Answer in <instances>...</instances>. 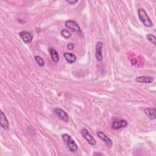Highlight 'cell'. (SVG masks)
<instances>
[{
    "instance_id": "cell-1",
    "label": "cell",
    "mask_w": 156,
    "mask_h": 156,
    "mask_svg": "<svg viewBox=\"0 0 156 156\" xmlns=\"http://www.w3.org/2000/svg\"><path fill=\"white\" fill-rule=\"evenodd\" d=\"M138 14L140 20L146 27H151L153 26V23L148 15L146 11L143 9H139L138 10Z\"/></svg>"
},
{
    "instance_id": "cell-2",
    "label": "cell",
    "mask_w": 156,
    "mask_h": 156,
    "mask_svg": "<svg viewBox=\"0 0 156 156\" xmlns=\"http://www.w3.org/2000/svg\"><path fill=\"white\" fill-rule=\"evenodd\" d=\"M62 139L71 152H75L77 151L78 146L70 135L67 134H64L62 135Z\"/></svg>"
},
{
    "instance_id": "cell-3",
    "label": "cell",
    "mask_w": 156,
    "mask_h": 156,
    "mask_svg": "<svg viewBox=\"0 0 156 156\" xmlns=\"http://www.w3.org/2000/svg\"><path fill=\"white\" fill-rule=\"evenodd\" d=\"M65 26L78 34H81V29L78 24L73 20H68L65 23Z\"/></svg>"
},
{
    "instance_id": "cell-4",
    "label": "cell",
    "mask_w": 156,
    "mask_h": 156,
    "mask_svg": "<svg viewBox=\"0 0 156 156\" xmlns=\"http://www.w3.org/2000/svg\"><path fill=\"white\" fill-rule=\"evenodd\" d=\"M81 135L84 137V138L88 141V143L91 145H95L96 143V140L95 138L88 132V131L86 129H83L81 131Z\"/></svg>"
},
{
    "instance_id": "cell-5",
    "label": "cell",
    "mask_w": 156,
    "mask_h": 156,
    "mask_svg": "<svg viewBox=\"0 0 156 156\" xmlns=\"http://www.w3.org/2000/svg\"><path fill=\"white\" fill-rule=\"evenodd\" d=\"M102 47H103V43L101 41H98L96 43L95 57L98 61H101L103 59V56L102 54Z\"/></svg>"
},
{
    "instance_id": "cell-6",
    "label": "cell",
    "mask_w": 156,
    "mask_h": 156,
    "mask_svg": "<svg viewBox=\"0 0 156 156\" xmlns=\"http://www.w3.org/2000/svg\"><path fill=\"white\" fill-rule=\"evenodd\" d=\"M55 114H56V115L63 121L65 122V123H68L69 121V116L68 115V114L62 109L58 108L56 109L55 110Z\"/></svg>"
},
{
    "instance_id": "cell-7",
    "label": "cell",
    "mask_w": 156,
    "mask_h": 156,
    "mask_svg": "<svg viewBox=\"0 0 156 156\" xmlns=\"http://www.w3.org/2000/svg\"><path fill=\"white\" fill-rule=\"evenodd\" d=\"M19 35L25 43H30L32 41L33 36L29 32L22 31L19 33Z\"/></svg>"
},
{
    "instance_id": "cell-8",
    "label": "cell",
    "mask_w": 156,
    "mask_h": 156,
    "mask_svg": "<svg viewBox=\"0 0 156 156\" xmlns=\"http://www.w3.org/2000/svg\"><path fill=\"white\" fill-rule=\"evenodd\" d=\"M127 126H128L127 121L124 120H121L113 121L112 124V128L114 130H118L121 128H124L127 127Z\"/></svg>"
},
{
    "instance_id": "cell-9",
    "label": "cell",
    "mask_w": 156,
    "mask_h": 156,
    "mask_svg": "<svg viewBox=\"0 0 156 156\" xmlns=\"http://www.w3.org/2000/svg\"><path fill=\"white\" fill-rule=\"evenodd\" d=\"M97 135L99 137V138H100L102 141H105V143L109 147H112L113 145V141L112 140L108 137L107 136L105 133H103L101 131H98L97 132Z\"/></svg>"
},
{
    "instance_id": "cell-10",
    "label": "cell",
    "mask_w": 156,
    "mask_h": 156,
    "mask_svg": "<svg viewBox=\"0 0 156 156\" xmlns=\"http://www.w3.org/2000/svg\"><path fill=\"white\" fill-rule=\"evenodd\" d=\"M154 79L151 77L149 76H138L135 79V81L138 83H143V84H151L153 82Z\"/></svg>"
},
{
    "instance_id": "cell-11",
    "label": "cell",
    "mask_w": 156,
    "mask_h": 156,
    "mask_svg": "<svg viewBox=\"0 0 156 156\" xmlns=\"http://www.w3.org/2000/svg\"><path fill=\"white\" fill-rule=\"evenodd\" d=\"M64 56L65 60L67 61V62L70 64L75 63L77 59L76 56L71 53H65L64 54Z\"/></svg>"
},
{
    "instance_id": "cell-12",
    "label": "cell",
    "mask_w": 156,
    "mask_h": 156,
    "mask_svg": "<svg viewBox=\"0 0 156 156\" xmlns=\"http://www.w3.org/2000/svg\"><path fill=\"white\" fill-rule=\"evenodd\" d=\"M145 114L148 116V117L152 120H154L156 118V110L155 109H151V108H146L144 111Z\"/></svg>"
},
{
    "instance_id": "cell-13",
    "label": "cell",
    "mask_w": 156,
    "mask_h": 156,
    "mask_svg": "<svg viewBox=\"0 0 156 156\" xmlns=\"http://www.w3.org/2000/svg\"><path fill=\"white\" fill-rule=\"evenodd\" d=\"M0 123H1V126L4 129L8 130L9 129L8 120L3 112H1V120H0Z\"/></svg>"
},
{
    "instance_id": "cell-14",
    "label": "cell",
    "mask_w": 156,
    "mask_h": 156,
    "mask_svg": "<svg viewBox=\"0 0 156 156\" xmlns=\"http://www.w3.org/2000/svg\"><path fill=\"white\" fill-rule=\"evenodd\" d=\"M49 53L51 57L52 60H53L55 62H58L59 61V56L58 51L54 48H50L49 49Z\"/></svg>"
},
{
    "instance_id": "cell-15",
    "label": "cell",
    "mask_w": 156,
    "mask_h": 156,
    "mask_svg": "<svg viewBox=\"0 0 156 156\" xmlns=\"http://www.w3.org/2000/svg\"><path fill=\"white\" fill-rule=\"evenodd\" d=\"M146 38L150 43H152L154 46L156 45V38L153 34H147L146 35Z\"/></svg>"
},
{
    "instance_id": "cell-16",
    "label": "cell",
    "mask_w": 156,
    "mask_h": 156,
    "mask_svg": "<svg viewBox=\"0 0 156 156\" xmlns=\"http://www.w3.org/2000/svg\"><path fill=\"white\" fill-rule=\"evenodd\" d=\"M61 34L65 38H69L71 35V32L68 29H64L61 31Z\"/></svg>"
},
{
    "instance_id": "cell-17",
    "label": "cell",
    "mask_w": 156,
    "mask_h": 156,
    "mask_svg": "<svg viewBox=\"0 0 156 156\" xmlns=\"http://www.w3.org/2000/svg\"><path fill=\"white\" fill-rule=\"evenodd\" d=\"M35 60L36 62L37 63V64H38L40 67H42L44 66L45 62H44L43 59H42L41 57H40V56H35Z\"/></svg>"
},
{
    "instance_id": "cell-18",
    "label": "cell",
    "mask_w": 156,
    "mask_h": 156,
    "mask_svg": "<svg viewBox=\"0 0 156 156\" xmlns=\"http://www.w3.org/2000/svg\"><path fill=\"white\" fill-rule=\"evenodd\" d=\"M66 2L68 3V4L71 5H75V4H76V3L78 2V1H77V0H76V1H73V0H70V1H68V0H67Z\"/></svg>"
},
{
    "instance_id": "cell-19",
    "label": "cell",
    "mask_w": 156,
    "mask_h": 156,
    "mask_svg": "<svg viewBox=\"0 0 156 156\" xmlns=\"http://www.w3.org/2000/svg\"><path fill=\"white\" fill-rule=\"evenodd\" d=\"M74 47H75V45H74L73 43H68V45H67V48H68V49H70V50L73 49L74 48Z\"/></svg>"
}]
</instances>
